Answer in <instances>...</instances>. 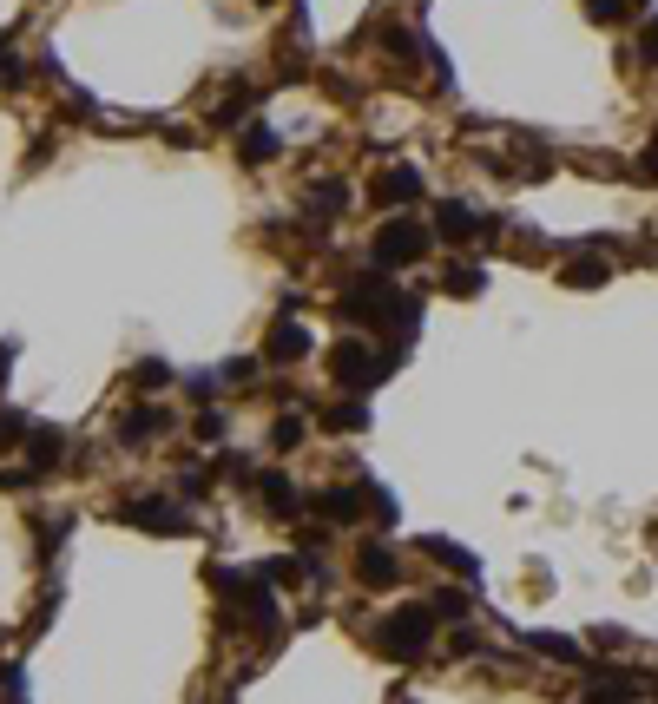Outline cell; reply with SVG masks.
<instances>
[{
	"label": "cell",
	"instance_id": "cell-23",
	"mask_svg": "<svg viewBox=\"0 0 658 704\" xmlns=\"http://www.w3.org/2000/svg\"><path fill=\"white\" fill-rule=\"evenodd\" d=\"M7 435H27V415L20 408H0V448H7Z\"/></svg>",
	"mask_w": 658,
	"mask_h": 704
},
{
	"label": "cell",
	"instance_id": "cell-25",
	"mask_svg": "<svg viewBox=\"0 0 658 704\" xmlns=\"http://www.w3.org/2000/svg\"><path fill=\"white\" fill-rule=\"evenodd\" d=\"M586 704H639V698H632V691H619V685H599Z\"/></svg>",
	"mask_w": 658,
	"mask_h": 704
},
{
	"label": "cell",
	"instance_id": "cell-11",
	"mask_svg": "<svg viewBox=\"0 0 658 704\" xmlns=\"http://www.w3.org/2000/svg\"><path fill=\"white\" fill-rule=\"evenodd\" d=\"M257 494H264V507H270V514H303V487H290V481H283V474H264V481H257Z\"/></svg>",
	"mask_w": 658,
	"mask_h": 704
},
{
	"label": "cell",
	"instance_id": "cell-17",
	"mask_svg": "<svg viewBox=\"0 0 658 704\" xmlns=\"http://www.w3.org/2000/svg\"><path fill=\"white\" fill-rule=\"evenodd\" d=\"M428 612H435V619H468V593H461V586H441Z\"/></svg>",
	"mask_w": 658,
	"mask_h": 704
},
{
	"label": "cell",
	"instance_id": "cell-3",
	"mask_svg": "<svg viewBox=\"0 0 658 704\" xmlns=\"http://www.w3.org/2000/svg\"><path fill=\"white\" fill-rule=\"evenodd\" d=\"M428 639H435V612L428 606H402L389 626H382V652L389 658H422Z\"/></svg>",
	"mask_w": 658,
	"mask_h": 704
},
{
	"label": "cell",
	"instance_id": "cell-6",
	"mask_svg": "<svg viewBox=\"0 0 658 704\" xmlns=\"http://www.w3.org/2000/svg\"><path fill=\"white\" fill-rule=\"evenodd\" d=\"M270 362H303L310 356V336H303V323H290V316H277L270 323V343H264Z\"/></svg>",
	"mask_w": 658,
	"mask_h": 704
},
{
	"label": "cell",
	"instance_id": "cell-13",
	"mask_svg": "<svg viewBox=\"0 0 658 704\" xmlns=\"http://www.w3.org/2000/svg\"><path fill=\"white\" fill-rule=\"evenodd\" d=\"M441 290H448V297H481V264H455V270H441Z\"/></svg>",
	"mask_w": 658,
	"mask_h": 704
},
{
	"label": "cell",
	"instance_id": "cell-1",
	"mask_svg": "<svg viewBox=\"0 0 658 704\" xmlns=\"http://www.w3.org/2000/svg\"><path fill=\"white\" fill-rule=\"evenodd\" d=\"M395 303H402V297H395V283L382 277V270H369V277H356L343 297H336V310H343L349 323H382V316H395Z\"/></svg>",
	"mask_w": 658,
	"mask_h": 704
},
{
	"label": "cell",
	"instance_id": "cell-10",
	"mask_svg": "<svg viewBox=\"0 0 658 704\" xmlns=\"http://www.w3.org/2000/svg\"><path fill=\"white\" fill-rule=\"evenodd\" d=\"M362 494H369V487H323V494H316V514L323 520H356Z\"/></svg>",
	"mask_w": 658,
	"mask_h": 704
},
{
	"label": "cell",
	"instance_id": "cell-4",
	"mask_svg": "<svg viewBox=\"0 0 658 704\" xmlns=\"http://www.w3.org/2000/svg\"><path fill=\"white\" fill-rule=\"evenodd\" d=\"M119 520L126 527H145V533H191V514L178 501H165V494H139V501L119 507Z\"/></svg>",
	"mask_w": 658,
	"mask_h": 704
},
{
	"label": "cell",
	"instance_id": "cell-14",
	"mask_svg": "<svg viewBox=\"0 0 658 704\" xmlns=\"http://www.w3.org/2000/svg\"><path fill=\"white\" fill-rule=\"evenodd\" d=\"M428 553H435L441 566H455V573H468V579L481 573V566H474V553H468V547H455V540H428Z\"/></svg>",
	"mask_w": 658,
	"mask_h": 704
},
{
	"label": "cell",
	"instance_id": "cell-12",
	"mask_svg": "<svg viewBox=\"0 0 658 704\" xmlns=\"http://www.w3.org/2000/svg\"><path fill=\"white\" fill-rule=\"evenodd\" d=\"M165 428H172V422H165V415H158V408H139V415H126V422H119V435H126L132 448H139L145 435H165Z\"/></svg>",
	"mask_w": 658,
	"mask_h": 704
},
{
	"label": "cell",
	"instance_id": "cell-9",
	"mask_svg": "<svg viewBox=\"0 0 658 704\" xmlns=\"http://www.w3.org/2000/svg\"><path fill=\"white\" fill-rule=\"evenodd\" d=\"M435 231L448 237V244H468V237H481V218H474L468 204H441V211H435Z\"/></svg>",
	"mask_w": 658,
	"mask_h": 704
},
{
	"label": "cell",
	"instance_id": "cell-16",
	"mask_svg": "<svg viewBox=\"0 0 658 704\" xmlns=\"http://www.w3.org/2000/svg\"><path fill=\"white\" fill-rule=\"evenodd\" d=\"M343 204H349V191H343V185H310V211H316V218H336Z\"/></svg>",
	"mask_w": 658,
	"mask_h": 704
},
{
	"label": "cell",
	"instance_id": "cell-5",
	"mask_svg": "<svg viewBox=\"0 0 658 704\" xmlns=\"http://www.w3.org/2000/svg\"><path fill=\"white\" fill-rule=\"evenodd\" d=\"M329 369H336V382H343V389H376V376H382V362L369 356V349L356 343V336H343V343H336V356H329Z\"/></svg>",
	"mask_w": 658,
	"mask_h": 704
},
{
	"label": "cell",
	"instance_id": "cell-2",
	"mask_svg": "<svg viewBox=\"0 0 658 704\" xmlns=\"http://www.w3.org/2000/svg\"><path fill=\"white\" fill-rule=\"evenodd\" d=\"M428 257V231L415 218H389L376 231V264L382 270H408V264H422Z\"/></svg>",
	"mask_w": 658,
	"mask_h": 704
},
{
	"label": "cell",
	"instance_id": "cell-22",
	"mask_svg": "<svg viewBox=\"0 0 658 704\" xmlns=\"http://www.w3.org/2000/svg\"><path fill=\"white\" fill-rule=\"evenodd\" d=\"M566 283H573V290H593V283H606V264H573Z\"/></svg>",
	"mask_w": 658,
	"mask_h": 704
},
{
	"label": "cell",
	"instance_id": "cell-26",
	"mask_svg": "<svg viewBox=\"0 0 658 704\" xmlns=\"http://www.w3.org/2000/svg\"><path fill=\"white\" fill-rule=\"evenodd\" d=\"M645 53H658V20H652V27H645Z\"/></svg>",
	"mask_w": 658,
	"mask_h": 704
},
{
	"label": "cell",
	"instance_id": "cell-8",
	"mask_svg": "<svg viewBox=\"0 0 658 704\" xmlns=\"http://www.w3.org/2000/svg\"><path fill=\"white\" fill-rule=\"evenodd\" d=\"M376 198H382V204L422 198V172H415V165H389V172H382V185H376Z\"/></svg>",
	"mask_w": 658,
	"mask_h": 704
},
{
	"label": "cell",
	"instance_id": "cell-20",
	"mask_svg": "<svg viewBox=\"0 0 658 704\" xmlns=\"http://www.w3.org/2000/svg\"><path fill=\"white\" fill-rule=\"evenodd\" d=\"M329 428H369V408L362 402H336L329 408Z\"/></svg>",
	"mask_w": 658,
	"mask_h": 704
},
{
	"label": "cell",
	"instance_id": "cell-7",
	"mask_svg": "<svg viewBox=\"0 0 658 704\" xmlns=\"http://www.w3.org/2000/svg\"><path fill=\"white\" fill-rule=\"evenodd\" d=\"M356 579H362V586H395V553L376 547V540L356 547Z\"/></svg>",
	"mask_w": 658,
	"mask_h": 704
},
{
	"label": "cell",
	"instance_id": "cell-15",
	"mask_svg": "<svg viewBox=\"0 0 658 704\" xmlns=\"http://www.w3.org/2000/svg\"><path fill=\"white\" fill-rule=\"evenodd\" d=\"M237 152L251 158V165H264V158H277V132H270V126H251V132H244V145H237Z\"/></svg>",
	"mask_w": 658,
	"mask_h": 704
},
{
	"label": "cell",
	"instance_id": "cell-24",
	"mask_svg": "<svg viewBox=\"0 0 658 704\" xmlns=\"http://www.w3.org/2000/svg\"><path fill=\"white\" fill-rule=\"evenodd\" d=\"M586 14H593V20H606V27H612V20L626 14V0H586Z\"/></svg>",
	"mask_w": 658,
	"mask_h": 704
},
{
	"label": "cell",
	"instance_id": "cell-27",
	"mask_svg": "<svg viewBox=\"0 0 658 704\" xmlns=\"http://www.w3.org/2000/svg\"><path fill=\"white\" fill-rule=\"evenodd\" d=\"M0 47H7V40H0Z\"/></svg>",
	"mask_w": 658,
	"mask_h": 704
},
{
	"label": "cell",
	"instance_id": "cell-18",
	"mask_svg": "<svg viewBox=\"0 0 658 704\" xmlns=\"http://www.w3.org/2000/svg\"><path fill=\"white\" fill-rule=\"evenodd\" d=\"M533 645H540V652H547V658H560V665H580V645H573V639H560V632H540V639H533Z\"/></svg>",
	"mask_w": 658,
	"mask_h": 704
},
{
	"label": "cell",
	"instance_id": "cell-19",
	"mask_svg": "<svg viewBox=\"0 0 658 704\" xmlns=\"http://www.w3.org/2000/svg\"><path fill=\"white\" fill-rule=\"evenodd\" d=\"M132 382H139V395H158L165 382H172V369H165V362H139V369H132Z\"/></svg>",
	"mask_w": 658,
	"mask_h": 704
},
{
	"label": "cell",
	"instance_id": "cell-21",
	"mask_svg": "<svg viewBox=\"0 0 658 704\" xmlns=\"http://www.w3.org/2000/svg\"><path fill=\"white\" fill-rule=\"evenodd\" d=\"M297 441H303V422H297V415H290V422H277V428H270V448H277V454H290V448H297Z\"/></svg>",
	"mask_w": 658,
	"mask_h": 704
}]
</instances>
